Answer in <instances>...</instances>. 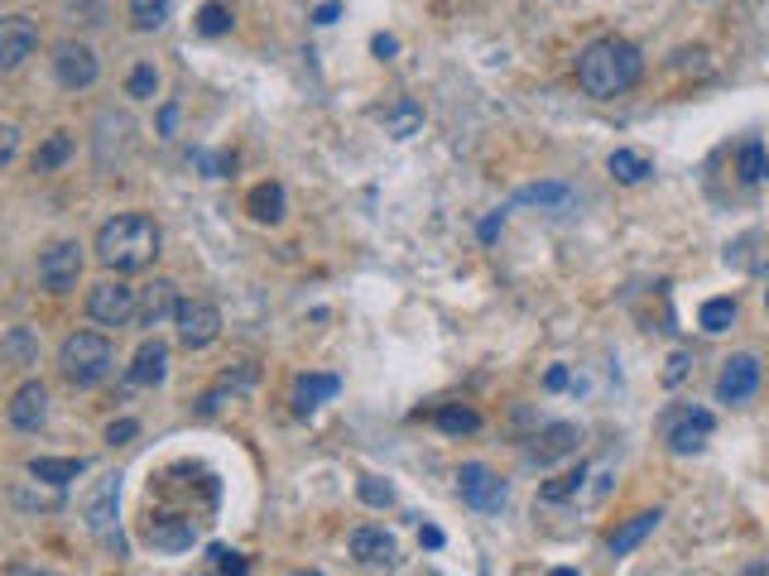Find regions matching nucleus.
Masks as SVG:
<instances>
[{"instance_id": "1a4fd4ad", "label": "nucleus", "mask_w": 769, "mask_h": 576, "mask_svg": "<svg viewBox=\"0 0 769 576\" xmlns=\"http://www.w3.org/2000/svg\"><path fill=\"white\" fill-rule=\"evenodd\" d=\"M457 485H462V500L472 504V509H481V514H496L505 504V495H510L505 480H496L481 461H466L462 471H457Z\"/></svg>"}, {"instance_id": "dca6fc26", "label": "nucleus", "mask_w": 769, "mask_h": 576, "mask_svg": "<svg viewBox=\"0 0 769 576\" xmlns=\"http://www.w3.org/2000/svg\"><path fill=\"white\" fill-rule=\"evenodd\" d=\"M336 394H342V380H336V375H298L288 404H294L298 418H308V413H318L328 399H336Z\"/></svg>"}, {"instance_id": "c9c22d12", "label": "nucleus", "mask_w": 769, "mask_h": 576, "mask_svg": "<svg viewBox=\"0 0 769 576\" xmlns=\"http://www.w3.org/2000/svg\"><path fill=\"white\" fill-rule=\"evenodd\" d=\"M135 432H140L135 418H120V423L106 428V442H111V447H120V442H130V437H135Z\"/></svg>"}, {"instance_id": "ddd939ff", "label": "nucleus", "mask_w": 769, "mask_h": 576, "mask_svg": "<svg viewBox=\"0 0 769 576\" xmlns=\"http://www.w3.org/2000/svg\"><path fill=\"white\" fill-rule=\"evenodd\" d=\"M48 418V389L39 380H24L15 389V399H10V428L20 432H39Z\"/></svg>"}, {"instance_id": "423d86ee", "label": "nucleus", "mask_w": 769, "mask_h": 576, "mask_svg": "<svg viewBox=\"0 0 769 576\" xmlns=\"http://www.w3.org/2000/svg\"><path fill=\"white\" fill-rule=\"evenodd\" d=\"M82 279V245L78 240H54L39 255V284L48 293H72Z\"/></svg>"}, {"instance_id": "7ed1b4c3", "label": "nucleus", "mask_w": 769, "mask_h": 576, "mask_svg": "<svg viewBox=\"0 0 769 576\" xmlns=\"http://www.w3.org/2000/svg\"><path fill=\"white\" fill-rule=\"evenodd\" d=\"M58 370H63V380L72 384V389H92V384H102L116 370V351H111L106 336L72 332L68 341L58 346Z\"/></svg>"}, {"instance_id": "09e8293b", "label": "nucleus", "mask_w": 769, "mask_h": 576, "mask_svg": "<svg viewBox=\"0 0 769 576\" xmlns=\"http://www.w3.org/2000/svg\"><path fill=\"white\" fill-rule=\"evenodd\" d=\"M765 178H769V164H765Z\"/></svg>"}, {"instance_id": "49530a36", "label": "nucleus", "mask_w": 769, "mask_h": 576, "mask_svg": "<svg viewBox=\"0 0 769 576\" xmlns=\"http://www.w3.org/2000/svg\"><path fill=\"white\" fill-rule=\"evenodd\" d=\"M548 576H577L572 567H558V572H548Z\"/></svg>"}, {"instance_id": "412c9836", "label": "nucleus", "mask_w": 769, "mask_h": 576, "mask_svg": "<svg viewBox=\"0 0 769 576\" xmlns=\"http://www.w3.org/2000/svg\"><path fill=\"white\" fill-rule=\"evenodd\" d=\"M380 120H384V135H390V140H409V135L424 130V106H418L414 96H400V101L384 106Z\"/></svg>"}, {"instance_id": "6e6552de", "label": "nucleus", "mask_w": 769, "mask_h": 576, "mask_svg": "<svg viewBox=\"0 0 769 576\" xmlns=\"http://www.w3.org/2000/svg\"><path fill=\"white\" fill-rule=\"evenodd\" d=\"M54 72H58V82H63L68 92H87L96 77H102V63H96V53L87 44H58L54 48Z\"/></svg>"}, {"instance_id": "2f4dec72", "label": "nucleus", "mask_w": 769, "mask_h": 576, "mask_svg": "<svg viewBox=\"0 0 769 576\" xmlns=\"http://www.w3.org/2000/svg\"><path fill=\"white\" fill-rule=\"evenodd\" d=\"M582 480H587L582 466H577V471H568V476H558L553 485H544V504H563V500H572L577 490H582Z\"/></svg>"}, {"instance_id": "4c0bfd02", "label": "nucleus", "mask_w": 769, "mask_h": 576, "mask_svg": "<svg viewBox=\"0 0 769 576\" xmlns=\"http://www.w3.org/2000/svg\"><path fill=\"white\" fill-rule=\"evenodd\" d=\"M500 226H505V212H490L486 221H481V231H476V236H481V245H490V240L500 236Z\"/></svg>"}, {"instance_id": "de8ad7c7", "label": "nucleus", "mask_w": 769, "mask_h": 576, "mask_svg": "<svg viewBox=\"0 0 769 576\" xmlns=\"http://www.w3.org/2000/svg\"><path fill=\"white\" fill-rule=\"evenodd\" d=\"M288 576H322V572H288Z\"/></svg>"}, {"instance_id": "5701e85b", "label": "nucleus", "mask_w": 769, "mask_h": 576, "mask_svg": "<svg viewBox=\"0 0 769 576\" xmlns=\"http://www.w3.org/2000/svg\"><path fill=\"white\" fill-rule=\"evenodd\" d=\"M514 202H520V207H539V212H572L577 192L568 183H539V188H520Z\"/></svg>"}, {"instance_id": "f704fd0d", "label": "nucleus", "mask_w": 769, "mask_h": 576, "mask_svg": "<svg viewBox=\"0 0 769 576\" xmlns=\"http://www.w3.org/2000/svg\"><path fill=\"white\" fill-rule=\"evenodd\" d=\"M212 562H216V576H246L250 562L240 552H226V548H212Z\"/></svg>"}, {"instance_id": "f8f14e48", "label": "nucleus", "mask_w": 769, "mask_h": 576, "mask_svg": "<svg viewBox=\"0 0 769 576\" xmlns=\"http://www.w3.org/2000/svg\"><path fill=\"white\" fill-rule=\"evenodd\" d=\"M144 543L154 552H188L198 543V524L178 519V514H154V519L144 524Z\"/></svg>"}, {"instance_id": "e433bc0d", "label": "nucleus", "mask_w": 769, "mask_h": 576, "mask_svg": "<svg viewBox=\"0 0 769 576\" xmlns=\"http://www.w3.org/2000/svg\"><path fill=\"white\" fill-rule=\"evenodd\" d=\"M683 375H688V356H683V351H673V356H669V370H664V384L673 389V384H678Z\"/></svg>"}, {"instance_id": "9b49d317", "label": "nucleus", "mask_w": 769, "mask_h": 576, "mask_svg": "<svg viewBox=\"0 0 769 576\" xmlns=\"http://www.w3.org/2000/svg\"><path fill=\"white\" fill-rule=\"evenodd\" d=\"M39 48V24L24 20V15H5L0 20V68L15 72L24 58Z\"/></svg>"}, {"instance_id": "473e14b6", "label": "nucleus", "mask_w": 769, "mask_h": 576, "mask_svg": "<svg viewBox=\"0 0 769 576\" xmlns=\"http://www.w3.org/2000/svg\"><path fill=\"white\" fill-rule=\"evenodd\" d=\"M765 144H745V149H741V183H760V178H765Z\"/></svg>"}, {"instance_id": "2eb2a0df", "label": "nucleus", "mask_w": 769, "mask_h": 576, "mask_svg": "<svg viewBox=\"0 0 769 576\" xmlns=\"http://www.w3.org/2000/svg\"><path fill=\"white\" fill-rule=\"evenodd\" d=\"M577 442H582V428L577 423H548L534 442H529V461L548 466V461H558V456L577 452Z\"/></svg>"}, {"instance_id": "9d476101", "label": "nucleus", "mask_w": 769, "mask_h": 576, "mask_svg": "<svg viewBox=\"0 0 769 576\" xmlns=\"http://www.w3.org/2000/svg\"><path fill=\"white\" fill-rule=\"evenodd\" d=\"M755 389H760V360H755L750 351L731 356L717 375V399L721 404H745Z\"/></svg>"}, {"instance_id": "ea45409f", "label": "nucleus", "mask_w": 769, "mask_h": 576, "mask_svg": "<svg viewBox=\"0 0 769 576\" xmlns=\"http://www.w3.org/2000/svg\"><path fill=\"white\" fill-rule=\"evenodd\" d=\"M418 543H424L428 552H438L442 543H448V538H442V528H433V524H424V528H418Z\"/></svg>"}, {"instance_id": "7c9ffc66", "label": "nucleus", "mask_w": 769, "mask_h": 576, "mask_svg": "<svg viewBox=\"0 0 769 576\" xmlns=\"http://www.w3.org/2000/svg\"><path fill=\"white\" fill-rule=\"evenodd\" d=\"M126 92L135 96V101H154V92H159V72H154V63H140L135 72H130Z\"/></svg>"}, {"instance_id": "c03bdc74", "label": "nucleus", "mask_w": 769, "mask_h": 576, "mask_svg": "<svg viewBox=\"0 0 769 576\" xmlns=\"http://www.w3.org/2000/svg\"><path fill=\"white\" fill-rule=\"evenodd\" d=\"M174 125H178V106H164V111H159V135H174Z\"/></svg>"}, {"instance_id": "8fccbe9b", "label": "nucleus", "mask_w": 769, "mask_h": 576, "mask_svg": "<svg viewBox=\"0 0 769 576\" xmlns=\"http://www.w3.org/2000/svg\"><path fill=\"white\" fill-rule=\"evenodd\" d=\"M765 298H769V293H765Z\"/></svg>"}, {"instance_id": "79ce46f5", "label": "nucleus", "mask_w": 769, "mask_h": 576, "mask_svg": "<svg viewBox=\"0 0 769 576\" xmlns=\"http://www.w3.org/2000/svg\"><path fill=\"white\" fill-rule=\"evenodd\" d=\"M336 15H342V5H336V0H322V5L312 10V24H332Z\"/></svg>"}, {"instance_id": "20e7f679", "label": "nucleus", "mask_w": 769, "mask_h": 576, "mask_svg": "<svg viewBox=\"0 0 769 576\" xmlns=\"http://www.w3.org/2000/svg\"><path fill=\"white\" fill-rule=\"evenodd\" d=\"M87 317L102 327H126L130 317H140V288H130L126 279H102L87 293Z\"/></svg>"}, {"instance_id": "37998d69", "label": "nucleus", "mask_w": 769, "mask_h": 576, "mask_svg": "<svg viewBox=\"0 0 769 576\" xmlns=\"http://www.w3.org/2000/svg\"><path fill=\"white\" fill-rule=\"evenodd\" d=\"M544 384H548V389H568V384H572V375H568V370H563V365H553L548 375H544Z\"/></svg>"}, {"instance_id": "a878e982", "label": "nucleus", "mask_w": 769, "mask_h": 576, "mask_svg": "<svg viewBox=\"0 0 769 576\" xmlns=\"http://www.w3.org/2000/svg\"><path fill=\"white\" fill-rule=\"evenodd\" d=\"M731 322H736V298H707L702 312H697V327L702 332H731Z\"/></svg>"}, {"instance_id": "72a5a7b5", "label": "nucleus", "mask_w": 769, "mask_h": 576, "mask_svg": "<svg viewBox=\"0 0 769 576\" xmlns=\"http://www.w3.org/2000/svg\"><path fill=\"white\" fill-rule=\"evenodd\" d=\"M360 500H366L370 504V509H384V504H390L394 500V490L390 485H384V480H376V476H360Z\"/></svg>"}, {"instance_id": "f257e3e1", "label": "nucleus", "mask_w": 769, "mask_h": 576, "mask_svg": "<svg viewBox=\"0 0 769 576\" xmlns=\"http://www.w3.org/2000/svg\"><path fill=\"white\" fill-rule=\"evenodd\" d=\"M644 72V53L635 48L630 39H596L582 48V58H577V87L587 96H596V101H611V96H625L640 82Z\"/></svg>"}, {"instance_id": "cd10ccee", "label": "nucleus", "mask_w": 769, "mask_h": 576, "mask_svg": "<svg viewBox=\"0 0 769 576\" xmlns=\"http://www.w3.org/2000/svg\"><path fill=\"white\" fill-rule=\"evenodd\" d=\"M168 5H174V0H130V24H135L140 34H154V29H164V20H168Z\"/></svg>"}, {"instance_id": "6ab92c4d", "label": "nucleus", "mask_w": 769, "mask_h": 576, "mask_svg": "<svg viewBox=\"0 0 769 576\" xmlns=\"http://www.w3.org/2000/svg\"><path fill=\"white\" fill-rule=\"evenodd\" d=\"M659 519H664V509H644V514H635V519H625V524L616 528V533L606 538L611 557H630V552L640 548L644 538H649V533H654V528H659Z\"/></svg>"}, {"instance_id": "a18cd8bd", "label": "nucleus", "mask_w": 769, "mask_h": 576, "mask_svg": "<svg viewBox=\"0 0 769 576\" xmlns=\"http://www.w3.org/2000/svg\"><path fill=\"white\" fill-rule=\"evenodd\" d=\"M10 576H54V572H39V567H10Z\"/></svg>"}, {"instance_id": "f3484780", "label": "nucleus", "mask_w": 769, "mask_h": 576, "mask_svg": "<svg viewBox=\"0 0 769 576\" xmlns=\"http://www.w3.org/2000/svg\"><path fill=\"white\" fill-rule=\"evenodd\" d=\"M352 557L360 562V567H394V538L384 533V528L366 524L352 533Z\"/></svg>"}, {"instance_id": "c756f323", "label": "nucleus", "mask_w": 769, "mask_h": 576, "mask_svg": "<svg viewBox=\"0 0 769 576\" xmlns=\"http://www.w3.org/2000/svg\"><path fill=\"white\" fill-rule=\"evenodd\" d=\"M236 24L232 5H222V0H208V5L198 10V34H208V39H216V34H226Z\"/></svg>"}, {"instance_id": "a211bd4d", "label": "nucleus", "mask_w": 769, "mask_h": 576, "mask_svg": "<svg viewBox=\"0 0 769 576\" xmlns=\"http://www.w3.org/2000/svg\"><path fill=\"white\" fill-rule=\"evenodd\" d=\"M164 375H168V346L159 336H144L140 351H135V365H130V384L150 389V384H159Z\"/></svg>"}, {"instance_id": "39448f33", "label": "nucleus", "mask_w": 769, "mask_h": 576, "mask_svg": "<svg viewBox=\"0 0 769 576\" xmlns=\"http://www.w3.org/2000/svg\"><path fill=\"white\" fill-rule=\"evenodd\" d=\"M174 332H178V346L184 351H202V346H212L216 336H222V312L208 298H184L174 312Z\"/></svg>"}, {"instance_id": "a19ab883", "label": "nucleus", "mask_w": 769, "mask_h": 576, "mask_svg": "<svg viewBox=\"0 0 769 576\" xmlns=\"http://www.w3.org/2000/svg\"><path fill=\"white\" fill-rule=\"evenodd\" d=\"M10 356H20V360H29L34 356V346H29V336H24V332H10Z\"/></svg>"}, {"instance_id": "393cba45", "label": "nucleus", "mask_w": 769, "mask_h": 576, "mask_svg": "<svg viewBox=\"0 0 769 576\" xmlns=\"http://www.w3.org/2000/svg\"><path fill=\"white\" fill-rule=\"evenodd\" d=\"M246 207L256 221H284V188L280 183H260V188H250V197H246Z\"/></svg>"}, {"instance_id": "b1692460", "label": "nucleus", "mask_w": 769, "mask_h": 576, "mask_svg": "<svg viewBox=\"0 0 769 576\" xmlns=\"http://www.w3.org/2000/svg\"><path fill=\"white\" fill-rule=\"evenodd\" d=\"M606 168H611V178L625 183V188H640V183H649V173H654V164H649L644 154H635V149H616L606 159Z\"/></svg>"}, {"instance_id": "4be33fe9", "label": "nucleus", "mask_w": 769, "mask_h": 576, "mask_svg": "<svg viewBox=\"0 0 769 576\" xmlns=\"http://www.w3.org/2000/svg\"><path fill=\"white\" fill-rule=\"evenodd\" d=\"M82 471H87L82 456H34L29 461V476L39 480V485H58V490H63L68 480H78Z\"/></svg>"}, {"instance_id": "58836bf2", "label": "nucleus", "mask_w": 769, "mask_h": 576, "mask_svg": "<svg viewBox=\"0 0 769 576\" xmlns=\"http://www.w3.org/2000/svg\"><path fill=\"white\" fill-rule=\"evenodd\" d=\"M370 48H376V58H394V53H400V39H394V34H376Z\"/></svg>"}, {"instance_id": "aec40b11", "label": "nucleus", "mask_w": 769, "mask_h": 576, "mask_svg": "<svg viewBox=\"0 0 769 576\" xmlns=\"http://www.w3.org/2000/svg\"><path fill=\"white\" fill-rule=\"evenodd\" d=\"M116 504H120V476H106L87 500V528L92 533H111L116 528Z\"/></svg>"}, {"instance_id": "0eeeda50", "label": "nucleus", "mask_w": 769, "mask_h": 576, "mask_svg": "<svg viewBox=\"0 0 769 576\" xmlns=\"http://www.w3.org/2000/svg\"><path fill=\"white\" fill-rule=\"evenodd\" d=\"M712 428H717V418L707 413V408H678V413H669V423H664V442H669L673 456H693V452L707 447Z\"/></svg>"}, {"instance_id": "bb28decb", "label": "nucleus", "mask_w": 769, "mask_h": 576, "mask_svg": "<svg viewBox=\"0 0 769 576\" xmlns=\"http://www.w3.org/2000/svg\"><path fill=\"white\" fill-rule=\"evenodd\" d=\"M433 418H438V428L448 432V437H462V432L481 428V413H476V408H462V404H442Z\"/></svg>"}, {"instance_id": "c85d7f7f", "label": "nucleus", "mask_w": 769, "mask_h": 576, "mask_svg": "<svg viewBox=\"0 0 769 576\" xmlns=\"http://www.w3.org/2000/svg\"><path fill=\"white\" fill-rule=\"evenodd\" d=\"M68 154H72V135H68V130H58V135H48L44 149L34 154V168H39V173H54L58 164H68Z\"/></svg>"}, {"instance_id": "f03ea898", "label": "nucleus", "mask_w": 769, "mask_h": 576, "mask_svg": "<svg viewBox=\"0 0 769 576\" xmlns=\"http://www.w3.org/2000/svg\"><path fill=\"white\" fill-rule=\"evenodd\" d=\"M154 255H159V226H154L144 212L111 216V221L96 231V260L116 274L150 269Z\"/></svg>"}, {"instance_id": "4468645a", "label": "nucleus", "mask_w": 769, "mask_h": 576, "mask_svg": "<svg viewBox=\"0 0 769 576\" xmlns=\"http://www.w3.org/2000/svg\"><path fill=\"white\" fill-rule=\"evenodd\" d=\"M178 303H184V298H178L174 279H154L150 288H144V298H140V317L135 322H140L144 332H154V327H164V322L174 317Z\"/></svg>"}]
</instances>
